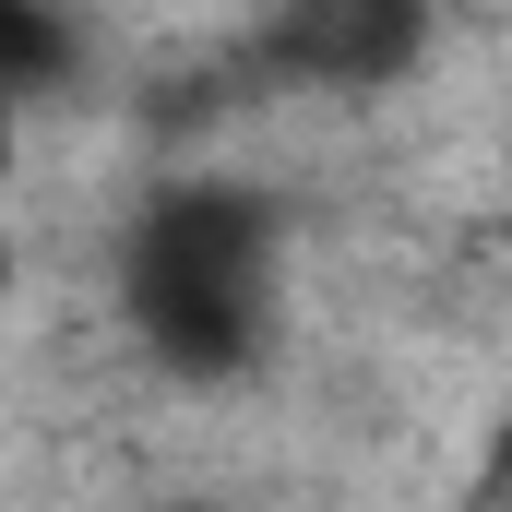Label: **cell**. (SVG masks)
I'll list each match as a JSON object with an SVG mask.
<instances>
[{
    "mask_svg": "<svg viewBox=\"0 0 512 512\" xmlns=\"http://www.w3.org/2000/svg\"><path fill=\"white\" fill-rule=\"evenodd\" d=\"M274 203L251 179H167L120 239V322L179 382H239L274 346Z\"/></svg>",
    "mask_w": 512,
    "mask_h": 512,
    "instance_id": "cell-1",
    "label": "cell"
},
{
    "mask_svg": "<svg viewBox=\"0 0 512 512\" xmlns=\"http://www.w3.org/2000/svg\"><path fill=\"white\" fill-rule=\"evenodd\" d=\"M417 48H429V24H417V12H382V0L286 12V24H274V60H286V72H310V84H393Z\"/></svg>",
    "mask_w": 512,
    "mask_h": 512,
    "instance_id": "cell-2",
    "label": "cell"
},
{
    "mask_svg": "<svg viewBox=\"0 0 512 512\" xmlns=\"http://www.w3.org/2000/svg\"><path fill=\"white\" fill-rule=\"evenodd\" d=\"M60 72H72V24L36 12V0H0V96L24 108V96H48Z\"/></svg>",
    "mask_w": 512,
    "mask_h": 512,
    "instance_id": "cell-3",
    "label": "cell"
},
{
    "mask_svg": "<svg viewBox=\"0 0 512 512\" xmlns=\"http://www.w3.org/2000/svg\"><path fill=\"white\" fill-rule=\"evenodd\" d=\"M477 501L512 512V405H501V429H489V465H477Z\"/></svg>",
    "mask_w": 512,
    "mask_h": 512,
    "instance_id": "cell-4",
    "label": "cell"
},
{
    "mask_svg": "<svg viewBox=\"0 0 512 512\" xmlns=\"http://www.w3.org/2000/svg\"><path fill=\"white\" fill-rule=\"evenodd\" d=\"M12 131H24V108L0 96V274H12Z\"/></svg>",
    "mask_w": 512,
    "mask_h": 512,
    "instance_id": "cell-5",
    "label": "cell"
}]
</instances>
